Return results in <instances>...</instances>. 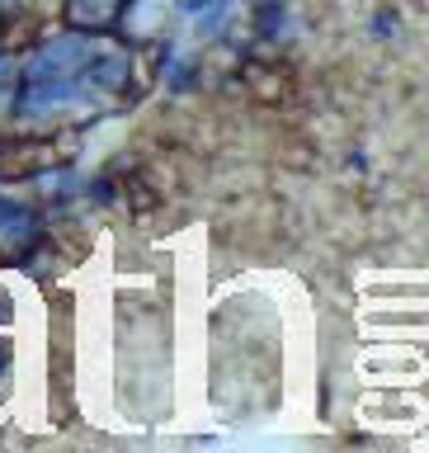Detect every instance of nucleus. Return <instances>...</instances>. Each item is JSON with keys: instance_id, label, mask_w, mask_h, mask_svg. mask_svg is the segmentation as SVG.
<instances>
[{"instance_id": "obj_1", "label": "nucleus", "mask_w": 429, "mask_h": 453, "mask_svg": "<svg viewBox=\"0 0 429 453\" xmlns=\"http://www.w3.org/2000/svg\"><path fill=\"white\" fill-rule=\"evenodd\" d=\"M95 71H99V81H104V85H123L127 62H123V57H104V62H95Z\"/></svg>"}]
</instances>
